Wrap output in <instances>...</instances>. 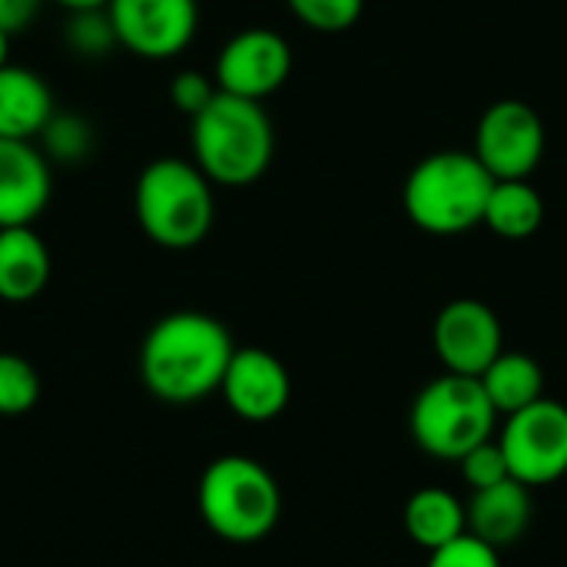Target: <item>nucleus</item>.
<instances>
[{
    "label": "nucleus",
    "mask_w": 567,
    "mask_h": 567,
    "mask_svg": "<svg viewBox=\"0 0 567 567\" xmlns=\"http://www.w3.org/2000/svg\"><path fill=\"white\" fill-rule=\"evenodd\" d=\"M233 352L236 342L216 316L179 309L143 336L140 382L166 405H193L219 392Z\"/></svg>",
    "instance_id": "f257e3e1"
},
{
    "label": "nucleus",
    "mask_w": 567,
    "mask_h": 567,
    "mask_svg": "<svg viewBox=\"0 0 567 567\" xmlns=\"http://www.w3.org/2000/svg\"><path fill=\"white\" fill-rule=\"evenodd\" d=\"M133 209L143 236L169 252L196 249L216 223V196L209 176L179 156H159L143 166Z\"/></svg>",
    "instance_id": "f03ea898"
},
{
    "label": "nucleus",
    "mask_w": 567,
    "mask_h": 567,
    "mask_svg": "<svg viewBox=\"0 0 567 567\" xmlns=\"http://www.w3.org/2000/svg\"><path fill=\"white\" fill-rule=\"evenodd\" d=\"M193 163L213 186H252L272 163V120L256 100L216 93L213 103L193 116Z\"/></svg>",
    "instance_id": "7ed1b4c3"
},
{
    "label": "nucleus",
    "mask_w": 567,
    "mask_h": 567,
    "mask_svg": "<svg viewBox=\"0 0 567 567\" xmlns=\"http://www.w3.org/2000/svg\"><path fill=\"white\" fill-rule=\"evenodd\" d=\"M203 525L226 545H259L282 518L276 475L249 455L213 458L196 485Z\"/></svg>",
    "instance_id": "20e7f679"
},
{
    "label": "nucleus",
    "mask_w": 567,
    "mask_h": 567,
    "mask_svg": "<svg viewBox=\"0 0 567 567\" xmlns=\"http://www.w3.org/2000/svg\"><path fill=\"white\" fill-rule=\"evenodd\" d=\"M495 176L475 153L442 150L415 163L405 179V216L432 236H458L485 219Z\"/></svg>",
    "instance_id": "39448f33"
},
{
    "label": "nucleus",
    "mask_w": 567,
    "mask_h": 567,
    "mask_svg": "<svg viewBox=\"0 0 567 567\" xmlns=\"http://www.w3.org/2000/svg\"><path fill=\"white\" fill-rule=\"evenodd\" d=\"M498 412L488 402L482 379L442 372L415 395L409 429L415 445L442 462H458L475 445L495 439Z\"/></svg>",
    "instance_id": "423d86ee"
},
{
    "label": "nucleus",
    "mask_w": 567,
    "mask_h": 567,
    "mask_svg": "<svg viewBox=\"0 0 567 567\" xmlns=\"http://www.w3.org/2000/svg\"><path fill=\"white\" fill-rule=\"evenodd\" d=\"M498 445L508 472L525 488H545L567 475V405L538 399L528 409L505 415Z\"/></svg>",
    "instance_id": "0eeeda50"
},
{
    "label": "nucleus",
    "mask_w": 567,
    "mask_h": 567,
    "mask_svg": "<svg viewBox=\"0 0 567 567\" xmlns=\"http://www.w3.org/2000/svg\"><path fill=\"white\" fill-rule=\"evenodd\" d=\"M472 153L495 179H528L545 156V120L522 100H498L482 113Z\"/></svg>",
    "instance_id": "6e6552de"
},
{
    "label": "nucleus",
    "mask_w": 567,
    "mask_h": 567,
    "mask_svg": "<svg viewBox=\"0 0 567 567\" xmlns=\"http://www.w3.org/2000/svg\"><path fill=\"white\" fill-rule=\"evenodd\" d=\"M106 17L116 43L143 60L179 56L199 27L196 0H110Z\"/></svg>",
    "instance_id": "1a4fd4ad"
},
{
    "label": "nucleus",
    "mask_w": 567,
    "mask_h": 567,
    "mask_svg": "<svg viewBox=\"0 0 567 567\" xmlns=\"http://www.w3.org/2000/svg\"><path fill=\"white\" fill-rule=\"evenodd\" d=\"M292 73V47L269 27H246L226 40L216 56L213 80L223 93L262 103Z\"/></svg>",
    "instance_id": "9d476101"
},
{
    "label": "nucleus",
    "mask_w": 567,
    "mask_h": 567,
    "mask_svg": "<svg viewBox=\"0 0 567 567\" xmlns=\"http://www.w3.org/2000/svg\"><path fill=\"white\" fill-rule=\"evenodd\" d=\"M432 349L445 372L478 379L505 352L502 319L482 299H452L432 322Z\"/></svg>",
    "instance_id": "9b49d317"
},
{
    "label": "nucleus",
    "mask_w": 567,
    "mask_h": 567,
    "mask_svg": "<svg viewBox=\"0 0 567 567\" xmlns=\"http://www.w3.org/2000/svg\"><path fill=\"white\" fill-rule=\"evenodd\" d=\"M219 395L239 422L266 425V422H276L289 409L292 379L279 355L259 346H246L233 352Z\"/></svg>",
    "instance_id": "f8f14e48"
},
{
    "label": "nucleus",
    "mask_w": 567,
    "mask_h": 567,
    "mask_svg": "<svg viewBox=\"0 0 567 567\" xmlns=\"http://www.w3.org/2000/svg\"><path fill=\"white\" fill-rule=\"evenodd\" d=\"M53 196L50 159L33 140H0V229L33 226Z\"/></svg>",
    "instance_id": "ddd939ff"
},
{
    "label": "nucleus",
    "mask_w": 567,
    "mask_h": 567,
    "mask_svg": "<svg viewBox=\"0 0 567 567\" xmlns=\"http://www.w3.org/2000/svg\"><path fill=\"white\" fill-rule=\"evenodd\" d=\"M532 512H535L532 488H525L515 478L492 485V488H482V492H472V498L465 505L468 535L505 551L525 538V532L532 525Z\"/></svg>",
    "instance_id": "4468645a"
},
{
    "label": "nucleus",
    "mask_w": 567,
    "mask_h": 567,
    "mask_svg": "<svg viewBox=\"0 0 567 567\" xmlns=\"http://www.w3.org/2000/svg\"><path fill=\"white\" fill-rule=\"evenodd\" d=\"M50 276L53 256L33 226L0 229V302H33L50 286Z\"/></svg>",
    "instance_id": "2eb2a0df"
},
{
    "label": "nucleus",
    "mask_w": 567,
    "mask_h": 567,
    "mask_svg": "<svg viewBox=\"0 0 567 567\" xmlns=\"http://www.w3.org/2000/svg\"><path fill=\"white\" fill-rule=\"evenodd\" d=\"M53 113V93L40 73L0 66V140H37Z\"/></svg>",
    "instance_id": "dca6fc26"
},
{
    "label": "nucleus",
    "mask_w": 567,
    "mask_h": 567,
    "mask_svg": "<svg viewBox=\"0 0 567 567\" xmlns=\"http://www.w3.org/2000/svg\"><path fill=\"white\" fill-rule=\"evenodd\" d=\"M402 525L405 535L422 548V551H435L449 542H455L458 535L468 532V515H465V502L439 485L419 488L402 512Z\"/></svg>",
    "instance_id": "f3484780"
},
{
    "label": "nucleus",
    "mask_w": 567,
    "mask_h": 567,
    "mask_svg": "<svg viewBox=\"0 0 567 567\" xmlns=\"http://www.w3.org/2000/svg\"><path fill=\"white\" fill-rule=\"evenodd\" d=\"M478 379L498 415H515L545 399V369L528 352H502Z\"/></svg>",
    "instance_id": "a211bd4d"
},
{
    "label": "nucleus",
    "mask_w": 567,
    "mask_h": 567,
    "mask_svg": "<svg viewBox=\"0 0 567 567\" xmlns=\"http://www.w3.org/2000/svg\"><path fill=\"white\" fill-rule=\"evenodd\" d=\"M482 223L502 239H532L545 223V199L528 179H495Z\"/></svg>",
    "instance_id": "6ab92c4d"
},
{
    "label": "nucleus",
    "mask_w": 567,
    "mask_h": 567,
    "mask_svg": "<svg viewBox=\"0 0 567 567\" xmlns=\"http://www.w3.org/2000/svg\"><path fill=\"white\" fill-rule=\"evenodd\" d=\"M40 372L20 352H0V419L30 415L40 402Z\"/></svg>",
    "instance_id": "aec40b11"
},
{
    "label": "nucleus",
    "mask_w": 567,
    "mask_h": 567,
    "mask_svg": "<svg viewBox=\"0 0 567 567\" xmlns=\"http://www.w3.org/2000/svg\"><path fill=\"white\" fill-rule=\"evenodd\" d=\"M40 150L50 163H83L93 153V130L83 116L73 113H53L43 133L37 136Z\"/></svg>",
    "instance_id": "412c9836"
},
{
    "label": "nucleus",
    "mask_w": 567,
    "mask_h": 567,
    "mask_svg": "<svg viewBox=\"0 0 567 567\" xmlns=\"http://www.w3.org/2000/svg\"><path fill=\"white\" fill-rule=\"evenodd\" d=\"M292 17L316 33H346L359 23L365 0H286Z\"/></svg>",
    "instance_id": "4be33fe9"
},
{
    "label": "nucleus",
    "mask_w": 567,
    "mask_h": 567,
    "mask_svg": "<svg viewBox=\"0 0 567 567\" xmlns=\"http://www.w3.org/2000/svg\"><path fill=\"white\" fill-rule=\"evenodd\" d=\"M66 43L70 50H76L80 56H103L110 50H116V33L113 23L106 17V10H83V13H70L66 23Z\"/></svg>",
    "instance_id": "5701e85b"
},
{
    "label": "nucleus",
    "mask_w": 567,
    "mask_h": 567,
    "mask_svg": "<svg viewBox=\"0 0 567 567\" xmlns=\"http://www.w3.org/2000/svg\"><path fill=\"white\" fill-rule=\"evenodd\" d=\"M458 472H462V482H465L472 492H482V488H492V485H502V482L512 478L498 439H488V442L475 445L472 452H465V455L458 458Z\"/></svg>",
    "instance_id": "b1692460"
},
{
    "label": "nucleus",
    "mask_w": 567,
    "mask_h": 567,
    "mask_svg": "<svg viewBox=\"0 0 567 567\" xmlns=\"http://www.w3.org/2000/svg\"><path fill=\"white\" fill-rule=\"evenodd\" d=\"M425 567H502V551L465 532L455 542L429 551Z\"/></svg>",
    "instance_id": "393cba45"
},
{
    "label": "nucleus",
    "mask_w": 567,
    "mask_h": 567,
    "mask_svg": "<svg viewBox=\"0 0 567 567\" xmlns=\"http://www.w3.org/2000/svg\"><path fill=\"white\" fill-rule=\"evenodd\" d=\"M216 93H219L216 80L206 76V73H199V70H183V73H176L173 83H169V103H173L179 113H186L189 120H193L196 113H203V110L213 103Z\"/></svg>",
    "instance_id": "a878e982"
},
{
    "label": "nucleus",
    "mask_w": 567,
    "mask_h": 567,
    "mask_svg": "<svg viewBox=\"0 0 567 567\" xmlns=\"http://www.w3.org/2000/svg\"><path fill=\"white\" fill-rule=\"evenodd\" d=\"M40 7L43 0H0V30H7L10 37L27 30L40 13Z\"/></svg>",
    "instance_id": "bb28decb"
},
{
    "label": "nucleus",
    "mask_w": 567,
    "mask_h": 567,
    "mask_svg": "<svg viewBox=\"0 0 567 567\" xmlns=\"http://www.w3.org/2000/svg\"><path fill=\"white\" fill-rule=\"evenodd\" d=\"M53 3L70 10V13H83V10H106L110 0H53Z\"/></svg>",
    "instance_id": "cd10ccee"
},
{
    "label": "nucleus",
    "mask_w": 567,
    "mask_h": 567,
    "mask_svg": "<svg viewBox=\"0 0 567 567\" xmlns=\"http://www.w3.org/2000/svg\"><path fill=\"white\" fill-rule=\"evenodd\" d=\"M7 63H10V33L0 30V66H7Z\"/></svg>",
    "instance_id": "c85d7f7f"
}]
</instances>
